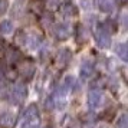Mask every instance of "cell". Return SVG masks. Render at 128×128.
<instances>
[{
    "label": "cell",
    "mask_w": 128,
    "mask_h": 128,
    "mask_svg": "<svg viewBox=\"0 0 128 128\" xmlns=\"http://www.w3.org/2000/svg\"><path fill=\"white\" fill-rule=\"evenodd\" d=\"M45 108H46V110H53V108H55V99H53L52 95L45 99Z\"/></svg>",
    "instance_id": "603a6c76"
},
{
    "label": "cell",
    "mask_w": 128,
    "mask_h": 128,
    "mask_svg": "<svg viewBox=\"0 0 128 128\" xmlns=\"http://www.w3.org/2000/svg\"><path fill=\"white\" fill-rule=\"evenodd\" d=\"M4 50H6V43L0 39V56H3V55H4Z\"/></svg>",
    "instance_id": "484cf974"
},
{
    "label": "cell",
    "mask_w": 128,
    "mask_h": 128,
    "mask_svg": "<svg viewBox=\"0 0 128 128\" xmlns=\"http://www.w3.org/2000/svg\"><path fill=\"white\" fill-rule=\"evenodd\" d=\"M4 59H6V62L9 66H13V65H18L20 62V59H22V55L20 52L18 50V48H6V50H4Z\"/></svg>",
    "instance_id": "52a82bcc"
},
{
    "label": "cell",
    "mask_w": 128,
    "mask_h": 128,
    "mask_svg": "<svg viewBox=\"0 0 128 128\" xmlns=\"http://www.w3.org/2000/svg\"><path fill=\"white\" fill-rule=\"evenodd\" d=\"M95 4L102 13H111L114 10V6L110 0H95Z\"/></svg>",
    "instance_id": "2e32d148"
},
{
    "label": "cell",
    "mask_w": 128,
    "mask_h": 128,
    "mask_svg": "<svg viewBox=\"0 0 128 128\" xmlns=\"http://www.w3.org/2000/svg\"><path fill=\"white\" fill-rule=\"evenodd\" d=\"M74 84H75L74 76H72V75H66V76L64 78V81H62V84H60L59 89H58V95H60V96H65L68 92H70V91H72Z\"/></svg>",
    "instance_id": "30bf717a"
},
{
    "label": "cell",
    "mask_w": 128,
    "mask_h": 128,
    "mask_svg": "<svg viewBox=\"0 0 128 128\" xmlns=\"http://www.w3.org/2000/svg\"><path fill=\"white\" fill-rule=\"evenodd\" d=\"M70 60H72V52H70L69 49H60L58 53H56V58H55V66L58 68L59 70H64L68 68V65L70 64Z\"/></svg>",
    "instance_id": "5b68a950"
},
{
    "label": "cell",
    "mask_w": 128,
    "mask_h": 128,
    "mask_svg": "<svg viewBox=\"0 0 128 128\" xmlns=\"http://www.w3.org/2000/svg\"><path fill=\"white\" fill-rule=\"evenodd\" d=\"M68 128H72V127H68Z\"/></svg>",
    "instance_id": "83f0119b"
},
{
    "label": "cell",
    "mask_w": 128,
    "mask_h": 128,
    "mask_svg": "<svg viewBox=\"0 0 128 128\" xmlns=\"http://www.w3.org/2000/svg\"><path fill=\"white\" fill-rule=\"evenodd\" d=\"M48 4H50V6H58L59 4V0H46Z\"/></svg>",
    "instance_id": "4316f807"
},
{
    "label": "cell",
    "mask_w": 128,
    "mask_h": 128,
    "mask_svg": "<svg viewBox=\"0 0 128 128\" xmlns=\"http://www.w3.org/2000/svg\"><path fill=\"white\" fill-rule=\"evenodd\" d=\"M13 42H14V46L16 48H22L26 45L28 42V35L23 29H19L14 32V36H13Z\"/></svg>",
    "instance_id": "5bb4252c"
},
{
    "label": "cell",
    "mask_w": 128,
    "mask_h": 128,
    "mask_svg": "<svg viewBox=\"0 0 128 128\" xmlns=\"http://www.w3.org/2000/svg\"><path fill=\"white\" fill-rule=\"evenodd\" d=\"M86 40H88L86 29L84 28V24H78L76 26V42L78 43H85Z\"/></svg>",
    "instance_id": "e0dca14e"
},
{
    "label": "cell",
    "mask_w": 128,
    "mask_h": 128,
    "mask_svg": "<svg viewBox=\"0 0 128 128\" xmlns=\"http://www.w3.org/2000/svg\"><path fill=\"white\" fill-rule=\"evenodd\" d=\"M59 10H60V13H62L64 16H66V18H74V16L78 14V7H76L72 2H65V3H62L60 7H59Z\"/></svg>",
    "instance_id": "8fae6325"
},
{
    "label": "cell",
    "mask_w": 128,
    "mask_h": 128,
    "mask_svg": "<svg viewBox=\"0 0 128 128\" xmlns=\"http://www.w3.org/2000/svg\"><path fill=\"white\" fill-rule=\"evenodd\" d=\"M94 39L96 42L98 48H101V49H108L111 46V33L102 24L96 26V29L94 32Z\"/></svg>",
    "instance_id": "6da1fadb"
},
{
    "label": "cell",
    "mask_w": 128,
    "mask_h": 128,
    "mask_svg": "<svg viewBox=\"0 0 128 128\" xmlns=\"http://www.w3.org/2000/svg\"><path fill=\"white\" fill-rule=\"evenodd\" d=\"M13 32V23L10 20H2L0 22V33L2 35H10Z\"/></svg>",
    "instance_id": "ac0fdd59"
},
{
    "label": "cell",
    "mask_w": 128,
    "mask_h": 128,
    "mask_svg": "<svg viewBox=\"0 0 128 128\" xmlns=\"http://www.w3.org/2000/svg\"><path fill=\"white\" fill-rule=\"evenodd\" d=\"M116 125H118V128H127V127H128L127 115H125V114H122V115L118 118V121H116Z\"/></svg>",
    "instance_id": "7402d4cb"
},
{
    "label": "cell",
    "mask_w": 128,
    "mask_h": 128,
    "mask_svg": "<svg viewBox=\"0 0 128 128\" xmlns=\"http://www.w3.org/2000/svg\"><path fill=\"white\" fill-rule=\"evenodd\" d=\"M102 99H104L102 92L99 91L98 88H94V89H91L89 94H88L86 101H88V105H89V108H91V110H96V108L101 106Z\"/></svg>",
    "instance_id": "8992f818"
},
{
    "label": "cell",
    "mask_w": 128,
    "mask_h": 128,
    "mask_svg": "<svg viewBox=\"0 0 128 128\" xmlns=\"http://www.w3.org/2000/svg\"><path fill=\"white\" fill-rule=\"evenodd\" d=\"M10 98L16 104H23L24 99L28 98V86L24 84H22V82L14 84L12 91H10Z\"/></svg>",
    "instance_id": "3957f363"
},
{
    "label": "cell",
    "mask_w": 128,
    "mask_h": 128,
    "mask_svg": "<svg viewBox=\"0 0 128 128\" xmlns=\"http://www.w3.org/2000/svg\"><path fill=\"white\" fill-rule=\"evenodd\" d=\"M23 122L26 124H40V111L36 104L28 105L23 114Z\"/></svg>",
    "instance_id": "277c9868"
},
{
    "label": "cell",
    "mask_w": 128,
    "mask_h": 128,
    "mask_svg": "<svg viewBox=\"0 0 128 128\" xmlns=\"http://www.w3.org/2000/svg\"><path fill=\"white\" fill-rule=\"evenodd\" d=\"M53 36L58 39V40H66L68 38H69V29H68V26L64 23H55L53 24Z\"/></svg>",
    "instance_id": "9c48e42d"
},
{
    "label": "cell",
    "mask_w": 128,
    "mask_h": 128,
    "mask_svg": "<svg viewBox=\"0 0 128 128\" xmlns=\"http://www.w3.org/2000/svg\"><path fill=\"white\" fill-rule=\"evenodd\" d=\"M79 74H81V79H88L89 76L94 74V65H92V62L91 60H84L81 64V70H79Z\"/></svg>",
    "instance_id": "4fadbf2b"
},
{
    "label": "cell",
    "mask_w": 128,
    "mask_h": 128,
    "mask_svg": "<svg viewBox=\"0 0 128 128\" xmlns=\"http://www.w3.org/2000/svg\"><path fill=\"white\" fill-rule=\"evenodd\" d=\"M102 26H104L105 29L108 30L110 33H114L116 29H118V26H116V22H114V20H111V19H108V20H105L104 23H102Z\"/></svg>",
    "instance_id": "ffe728a7"
},
{
    "label": "cell",
    "mask_w": 128,
    "mask_h": 128,
    "mask_svg": "<svg viewBox=\"0 0 128 128\" xmlns=\"http://www.w3.org/2000/svg\"><path fill=\"white\" fill-rule=\"evenodd\" d=\"M16 114L12 111H2L0 112V127L2 128H13L16 124Z\"/></svg>",
    "instance_id": "ba28073f"
},
{
    "label": "cell",
    "mask_w": 128,
    "mask_h": 128,
    "mask_svg": "<svg viewBox=\"0 0 128 128\" xmlns=\"http://www.w3.org/2000/svg\"><path fill=\"white\" fill-rule=\"evenodd\" d=\"M53 22H55V18L50 12H43L40 14V23L43 26H50V24H53Z\"/></svg>",
    "instance_id": "d6986e66"
},
{
    "label": "cell",
    "mask_w": 128,
    "mask_h": 128,
    "mask_svg": "<svg viewBox=\"0 0 128 128\" xmlns=\"http://www.w3.org/2000/svg\"><path fill=\"white\" fill-rule=\"evenodd\" d=\"M18 75L22 76L23 81H30L33 76H35V72H36V65L29 60V59H24V60H20L19 62V68H18Z\"/></svg>",
    "instance_id": "7a4b0ae2"
},
{
    "label": "cell",
    "mask_w": 128,
    "mask_h": 128,
    "mask_svg": "<svg viewBox=\"0 0 128 128\" xmlns=\"http://www.w3.org/2000/svg\"><path fill=\"white\" fill-rule=\"evenodd\" d=\"M48 58H49V49L48 48H43L40 50V59L42 60H46Z\"/></svg>",
    "instance_id": "d4e9b609"
},
{
    "label": "cell",
    "mask_w": 128,
    "mask_h": 128,
    "mask_svg": "<svg viewBox=\"0 0 128 128\" xmlns=\"http://www.w3.org/2000/svg\"><path fill=\"white\" fill-rule=\"evenodd\" d=\"M3 74H4V76H6L9 81H14L16 76H18V72H16L14 69H6Z\"/></svg>",
    "instance_id": "44dd1931"
},
{
    "label": "cell",
    "mask_w": 128,
    "mask_h": 128,
    "mask_svg": "<svg viewBox=\"0 0 128 128\" xmlns=\"http://www.w3.org/2000/svg\"><path fill=\"white\" fill-rule=\"evenodd\" d=\"M7 9H9V3H7V0H0V16L4 14V13L7 12Z\"/></svg>",
    "instance_id": "cb8c5ba5"
},
{
    "label": "cell",
    "mask_w": 128,
    "mask_h": 128,
    "mask_svg": "<svg viewBox=\"0 0 128 128\" xmlns=\"http://www.w3.org/2000/svg\"><path fill=\"white\" fill-rule=\"evenodd\" d=\"M28 10L32 14L36 16H40L42 13L45 12V3L42 0H30L29 4H28Z\"/></svg>",
    "instance_id": "7c38bea8"
},
{
    "label": "cell",
    "mask_w": 128,
    "mask_h": 128,
    "mask_svg": "<svg viewBox=\"0 0 128 128\" xmlns=\"http://www.w3.org/2000/svg\"><path fill=\"white\" fill-rule=\"evenodd\" d=\"M115 53H116V56L121 59L122 62H127L128 60V46H127V43H118L115 46Z\"/></svg>",
    "instance_id": "9a60e30c"
}]
</instances>
